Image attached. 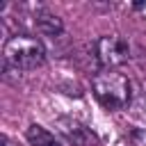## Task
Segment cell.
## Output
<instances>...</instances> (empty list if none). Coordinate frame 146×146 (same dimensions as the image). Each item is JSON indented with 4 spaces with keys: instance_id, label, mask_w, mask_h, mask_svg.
Masks as SVG:
<instances>
[{
    "instance_id": "obj_1",
    "label": "cell",
    "mask_w": 146,
    "mask_h": 146,
    "mask_svg": "<svg viewBox=\"0 0 146 146\" xmlns=\"http://www.w3.org/2000/svg\"><path fill=\"white\" fill-rule=\"evenodd\" d=\"M2 59H5V71H34L43 66L46 62V48L39 39L27 36V34H14L7 39L2 48Z\"/></svg>"
},
{
    "instance_id": "obj_2",
    "label": "cell",
    "mask_w": 146,
    "mask_h": 146,
    "mask_svg": "<svg viewBox=\"0 0 146 146\" xmlns=\"http://www.w3.org/2000/svg\"><path fill=\"white\" fill-rule=\"evenodd\" d=\"M96 100L107 107V110H123L130 105L132 91H130V80L119 73V71H100L96 73L91 82Z\"/></svg>"
},
{
    "instance_id": "obj_3",
    "label": "cell",
    "mask_w": 146,
    "mask_h": 146,
    "mask_svg": "<svg viewBox=\"0 0 146 146\" xmlns=\"http://www.w3.org/2000/svg\"><path fill=\"white\" fill-rule=\"evenodd\" d=\"M94 52H96L98 66L103 71H114L116 66H121V64H125L130 59V48L119 34L100 36L94 43Z\"/></svg>"
},
{
    "instance_id": "obj_4",
    "label": "cell",
    "mask_w": 146,
    "mask_h": 146,
    "mask_svg": "<svg viewBox=\"0 0 146 146\" xmlns=\"http://www.w3.org/2000/svg\"><path fill=\"white\" fill-rule=\"evenodd\" d=\"M57 125H59L62 135L68 139L71 146H96V135L87 125H82L80 121H75V119H59Z\"/></svg>"
},
{
    "instance_id": "obj_5",
    "label": "cell",
    "mask_w": 146,
    "mask_h": 146,
    "mask_svg": "<svg viewBox=\"0 0 146 146\" xmlns=\"http://www.w3.org/2000/svg\"><path fill=\"white\" fill-rule=\"evenodd\" d=\"M34 25H36V30H39L41 34H46V36H59V34L64 32L62 18L55 16V14H50V11H46V9H39V11L34 14Z\"/></svg>"
},
{
    "instance_id": "obj_6",
    "label": "cell",
    "mask_w": 146,
    "mask_h": 146,
    "mask_svg": "<svg viewBox=\"0 0 146 146\" xmlns=\"http://www.w3.org/2000/svg\"><path fill=\"white\" fill-rule=\"evenodd\" d=\"M25 139L30 141V146H62V141H59L48 128H43V125H39V123L27 125Z\"/></svg>"
},
{
    "instance_id": "obj_7",
    "label": "cell",
    "mask_w": 146,
    "mask_h": 146,
    "mask_svg": "<svg viewBox=\"0 0 146 146\" xmlns=\"http://www.w3.org/2000/svg\"><path fill=\"white\" fill-rule=\"evenodd\" d=\"M5 146H9V144H5Z\"/></svg>"
}]
</instances>
